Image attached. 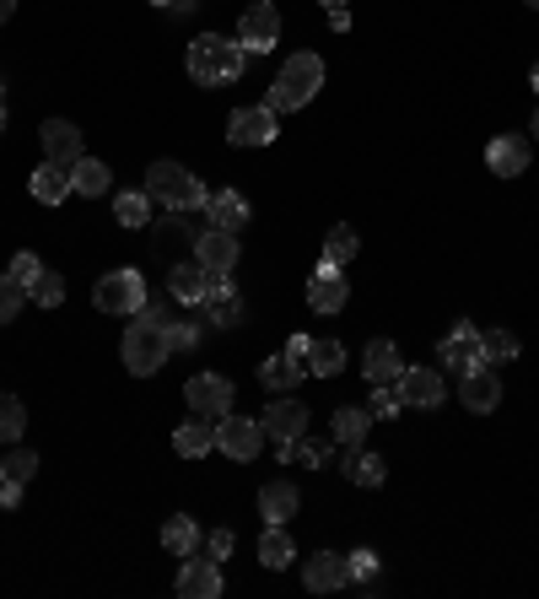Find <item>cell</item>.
I'll return each instance as SVG.
<instances>
[{
    "label": "cell",
    "instance_id": "cell-40",
    "mask_svg": "<svg viewBox=\"0 0 539 599\" xmlns=\"http://www.w3.org/2000/svg\"><path fill=\"white\" fill-rule=\"evenodd\" d=\"M22 302H27V287L5 271V276H0V324H11V319L22 313Z\"/></svg>",
    "mask_w": 539,
    "mask_h": 599
},
{
    "label": "cell",
    "instance_id": "cell-14",
    "mask_svg": "<svg viewBox=\"0 0 539 599\" xmlns=\"http://www.w3.org/2000/svg\"><path fill=\"white\" fill-rule=\"evenodd\" d=\"M437 351H442V362H448L453 373H469V367H480V362H486V357H480V329H475L469 319H459V324H453V335H448Z\"/></svg>",
    "mask_w": 539,
    "mask_h": 599
},
{
    "label": "cell",
    "instance_id": "cell-29",
    "mask_svg": "<svg viewBox=\"0 0 539 599\" xmlns=\"http://www.w3.org/2000/svg\"><path fill=\"white\" fill-rule=\"evenodd\" d=\"M200 540H205V535H200V524H195V519H184V513L162 524V546H167L178 562H184V557H195V551H200Z\"/></svg>",
    "mask_w": 539,
    "mask_h": 599
},
{
    "label": "cell",
    "instance_id": "cell-22",
    "mask_svg": "<svg viewBox=\"0 0 539 599\" xmlns=\"http://www.w3.org/2000/svg\"><path fill=\"white\" fill-rule=\"evenodd\" d=\"M27 189H33V200H38V205H60L65 195H76V189H71V167H65V162H43V167L33 173V184H27Z\"/></svg>",
    "mask_w": 539,
    "mask_h": 599
},
{
    "label": "cell",
    "instance_id": "cell-9",
    "mask_svg": "<svg viewBox=\"0 0 539 599\" xmlns=\"http://www.w3.org/2000/svg\"><path fill=\"white\" fill-rule=\"evenodd\" d=\"M195 260L205 265V276H233V265H238V233H222V227L200 233L195 238Z\"/></svg>",
    "mask_w": 539,
    "mask_h": 599
},
{
    "label": "cell",
    "instance_id": "cell-53",
    "mask_svg": "<svg viewBox=\"0 0 539 599\" xmlns=\"http://www.w3.org/2000/svg\"><path fill=\"white\" fill-rule=\"evenodd\" d=\"M0 130H5V103H0Z\"/></svg>",
    "mask_w": 539,
    "mask_h": 599
},
{
    "label": "cell",
    "instance_id": "cell-51",
    "mask_svg": "<svg viewBox=\"0 0 539 599\" xmlns=\"http://www.w3.org/2000/svg\"><path fill=\"white\" fill-rule=\"evenodd\" d=\"M195 5H200V0H173V11H195Z\"/></svg>",
    "mask_w": 539,
    "mask_h": 599
},
{
    "label": "cell",
    "instance_id": "cell-52",
    "mask_svg": "<svg viewBox=\"0 0 539 599\" xmlns=\"http://www.w3.org/2000/svg\"><path fill=\"white\" fill-rule=\"evenodd\" d=\"M318 5H329V11H335V5H346V0H318Z\"/></svg>",
    "mask_w": 539,
    "mask_h": 599
},
{
    "label": "cell",
    "instance_id": "cell-55",
    "mask_svg": "<svg viewBox=\"0 0 539 599\" xmlns=\"http://www.w3.org/2000/svg\"><path fill=\"white\" fill-rule=\"evenodd\" d=\"M535 141H539V114H535Z\"/></svg>",
    "mask_w": 539,
    "mask_h": 599
},
{
    "label": "cell",
    "instance_id": "cell-12",
    "mask_svg": "<svg viewBox=\"0 0 539 599\" xmlns=\"http://www.w3.org/2000/svg\"><path fill=\"white\" fill-rule=\"evenodd\" d=\"M260 422H265V438L275 449H280V444H297V438L308 433V405H302V400H275Z\"/></svg>",
    "mask_w": 539,
    "mask_h": 599
},
{
    "label": "cell",
    "instance_id": "cell-26",
    "mask_svg": "<svg viewBox=\"0 0 539 599\" xmlns=\"http://www.w3.org/2000/svg\"><path fill=\"white\" fill-rule=\"evenodd\" d=\"M109 184H114L109 162H98V157H76V162H71V189H76V195L98 200V195H109Z\"/></svg>",
    "mask_w": 539,
    "mask_h": 599
},
{
    "label": "cell",
    "instance_id": "cell-1",
    "mask_svg": "<svg viewBox=\"0 0 539 599\" xmlns=\"http://www.w3.org/2000/svg\"><path fill=\"white\" fill-rule=\"evenodd\" d=\"M167 324H173V313H167L162 302H146L140 313H130V329H125V340H120V357H125V367H130L135 378H151V373L173 357Z\"/></svg>",
    "mask_w": 539,
    "mask_h": 599
},
{
    "label": "cell",
    "instance_id": "cell-10",
    "mask_svg": "<svg viewBox=\"0 0 539 599\" xmlns=\"http://www.w3.org/2000/svg\"><path fill=\"white\" fill-rule=\"evenodd\" d=\"M302 584H308L313 595H335V589L351 584V562L335 557V551H313V557L302 562Z\"/></svg>",
    "mask_w": 539,
    "mask_h": 599
},
{
    "label": "cell",
    "instance_id": "cell-50",
    "mask_svg": "<svg viewBox=\"0 0 539 599\" xmlns=\"http://www.w3.org/2000/svg\"><path fill=\"white\" fill-rule=\"evenodd\" d=\"M11 11H16V0H0V22H11Z\"/></svg>",
    "mask_w": 539,
    "mask_h": 599
},
{
    "label": "cell",
    "instance_id": "cell-32",
    "mask_svg": "<svg viewBox=\"0 0 539 599\" xmlns=\"http://www.w3.org/2000/svg\"><path fill=\"white\" fill-rule=\"evenodd\" d=\"M260 562H265L270 573H280V567H291V562H297V546H291V535H286L280 524H265V540H260Z\"/></svg>",
    "mask_w": 539,
    "mask_h": 599
},
{
    "label": "cell",
    "instance_id": "cell-4",
    "mask_svg": "<svg viewBox=\"0 0 539 599\" xmlns=\"http://www.w3.org/2000/svg\"><path fill=\"white\" fill-rule=\"evenodd\" d=\"M318 87H324V60H318L313 49H302V54H291V60L280 65V76H275V87H270V109H275V114L308 109V103L318 98Z\"/></svg>",
    "mask_w": 539,
    "mask_h": 599
},
{
    "label": "cell",
    "instance_id": "cell-49",
    "mask_svg": "<svg viewBox=\"0 0 539 599\" xmlns=\"http://www.w3.org/2000/svg\"><path fill=\"white\" fill-rule=\"evenodd\" d=\"M329 22H335V33H346V27H351V11H346V5H335V11H329Z\"/></svg>",
    "mask_w": 539,
    "mask_h": 599
},
{
    "label": "cell",
    "instance_id": "cell-34",
    "mask_svg": "<svg viewBox=\"0 0 539 599\" xmlns=\"http://www.w3.org/2000/svg\"><path fill=\"white\" fill-rule=\"evenodd\" d=\"M340 367H346V346H340V340H313V346H308V373L335 378Z\"/></svg>",
    "mask_w": 539,
    "mask_h": 599
},
{
    "label": "cell",
    "instance_id": "cell-41",
    "mask_svg": "<svg viewBox=\"0 0 539 599\" xmlns=\"http://www.w3.org/2000/svg\"><path fill=\"white\" fill-rule=\"evenodd\" d=\"M27 298L43 302V308H60V302H65V282H60L54 271H38V282L27 287Z\"/></svg>",
    "mask_w": 539,
    "mask_h": 599
},
{
    "label": "cell",
    "instance_id": "cell-17",
    "mask_svg": "<svg viewBox=\"0 0 539 599\" xmlns=\"http://www.w3.org/2000/svg\"><path fill=\"white\" fill-rule=\"evenodd\" d=\"M400 395H404V405H415V411H437V405H442V373H431V367H404Z\"/></svg>",
    "mask_w": 539,
    "mask_h": 599
},
{
    "label": "cell",
    "instance_id": "cell-3",
    "mask_svg": "<svg viewBox=\"0 0 539 599\" xmlns=\"http://www.w3.org/2000/svg\"><path fill=\"white\" fill-rule=\"evenodd\" d=\"M146 195L151 200H162L167 211H205V200H211V189L184 167V162H173V157H162V162H151L146 167Z\"/></svg>",
    "mask_w": 539,
    "mask_h": 599
},
{
    "label": "cell",
    "instance_id": "cell-7",
    "mask_svg": "<svg viewBox=\"0 0 539 599\" xmlns=\"http://www.w3.org/2000/svg\"><path fill=\"white\" fill-rule=\"evenodd\" d=\"M184 395H189V405H195V416H227L233 411V384L222 378V373H195L189 384H184Z\"/></svg>",
    "mask_w": 539,
    "mask_h": 599
},
{
    "label": "cell",
    "instance_id": "cell-38",
    "mask_svg": "<svg viewBox=\"0 0 539 599\" xmlns=\"http://www.w3.org/2000/svg\"><path fill=\"white\" fill-rule=\"evenodd\" d=\"M114 216H120V227H146L151 222V195H120Z\"/></svg>",
    "mask_w": 539,
    "mask_h": 599
},
{
    "label": "cell",
    "instance_id": "cell-30",
    "mask_svg": "<svg viewBox=\"0 0 539 599\" xmlns=\"http://www.w3.org/2000/svg\"><path fill=\"white\" fill-rule=\"evenodd\" d=\"M302 373H308V362H297L291 351H280V357H270L265 367H260V384H265V389H297Z\"/></svg>",
    "mask_w": 539,
    "mask_h": 599
},
{
    "label": "cell",
    "instance_id": "cell-5",
    "mask_svg": "<svg viewBox=\"0 0 539 599\" xmlns=\"http://www.w3.org/2000/svg\"><path fill=\"white\" fill-rule=\"evenodd\" d=\"M216 449L227 453V459H238V464H249V459H260L265 449V422H254V416H222L216 422Z\"/></svg>",
    "mask_w": 539,
    "mask_h": 599
},
{
    "label": "cell",
    "instance_id": "cell-6",
    "mask_svg": "<svg viewBox=\"0 0 539 599\" xmlns=\"http://www.w3.org/2000/svg\"><path fill=\"white\" fill-rule=\"evenodd\" d=\"M92 302H98V313H140V308H146L140 271H109V276L92 287Z\"/></svg>",
    "mask_w": 539,
    "mask_h": 599
},
{
    "label": "cell",
    "instance_id": "cell-27",
    "mask_svg": "<svg viewBox=\"0 0 539 599\" xmlns=\"http://www.w3.org/2000/svg\"><path fill=\"white\" fill-rule=\"evenodd\" d=\"M173 449L184 453V459H205V453L216 449V427H211V416H189V422L173 433Z\"/></svg>",
    "mask_w": 539,
    "mask_h": 599
},
{
    "label": "cell",
    "instance_id": "cell-46",
    "mask_svg": "<svg viewBox=\"0 0 539 599\" xmlns=\"http://www.w3.org/2000/svg\"><path fill=\"white\" fill-rule=\"evenodd\" d=\"M205 546H211L216 562H227V557L238 551V535H233V529H216V535H205Z\"/></svg>",
    "mask_w": 539,
    "mask_h": 599
},
{
    "label": "cell",
    "instance_id": "cell-21",
    "mask_svg": "<svg viewBox=\"0 0 539 599\" xmlns=\"http://www.w3.org/2000/svg\"><path fill=\"white\" fill-rule=\"evenodd\" d=\"M38 141H43V157H49V162H65V167H71V162L82 157V130H76L71 120H49V125L38 130Z\"/></svg>",
    "mask_w": 539,
    "mask_h": 599
},
{
    "label": "cell",
    "instance_id": "cell-20",
    "mask_svg": "<svg viewBox=\"0 0 539 599\" xmlns=\"http://www.w3.org/2000/svg\"><path fill=\"white\" fill-rule=\"evenodd\" d=\"M362 373H367V384L378 389V384H400L404 362H400V346L394 340H373L367 346V357H362Z\"/></svg>",
    "mask_w": 539,
    "mask_h": 599
},
{
    "label": "cell",
    "instance_id": "cell-33",
    "mask_svg": "<svg viewBox=\"0 0 539 599\" xmlns=\"http://www.w3.org/2000/svg\"><path fill=\"white\" fill-rule=\"evenodd\" d=\"M356 249H362V238H356V227H329V238H324V265H351L356 260Z\"/></svg>",
    "mask_w": 539,
    "mask_h": 599
},
{
    "label": "cell",
    "instance_id": "cell-25",
    "mask_svg": "<svg viewBox=\"0 0 539 599\" xmlns=\"http://www.w3.org/2000/svg\"><path fill=\"white\" fill-rule=\"evenodd\" d=\"M205 313H211V324H222V329H233V324L243 319V298L233 292V282H227V276H211V292H205Z\"/></svg>",
    "mask_w": 539,
    "mask_h": 599
},
{
    "label": "cell",
    "instance_id": "cell-16",
    "mask_svg": "<svg viewBox=\"0 0 539 599\" xmlns=\"http://www.w3.org/2000/svg\"><path fill=\"white\" fill-rule=\"evenodd\" d=\"M346 298H351L346 271H340V265H318V271H313V282H308V308H318V313H340Z\"/></svg>",
    "mask_w": 539,
    "mask_h": 599
},
{
    "label": "cell",
    "instance_id": "cell-47",
    "mask_svg": "<svg viewBox=\"0 0 539 599\" xmlns=\"http://www.w3.org/2000/svg\"><path fill=\"white\" fill-rule=\"evenodd\" d=\"M22 502V481H0V508H16Z\"/></svg>",
    "mask_w": 539,
    "mask_h": 599
},
{
    "label": "cell",
    "instance_id": "cell-19",
    "mask_svg": "<svg viewBox=\"0 0 539 599\" xmlns=\"http://www.w3.org/2000/svg\"><path fill=\"white\" fill-rule=\"evenodd\" d=\"M205 292H211V276H205V265L195 260H184V265H173L167 271V298L184 302V308H195V302H205Z\"/></svg>",
    "mask_w": 539,
    "mask_h": 599
},
{
    "label": "cell",
    "instance_id": "cell-11",
    "mask_svg": "<svg viewBox=\"0 0 539 599\" xmlns=\"http://www.w3.org/2000/svg\"><path fill=\"white\" fill-rule=\"evenodd\" d=\"M275 38H280V11L260 0V5H249L243 11V22H238V43L254 54V49H275Z\"/></svg>",
    "mask_w": 539,
    "mask_h": 599
},
{
    "label": "cell",
    "instance_id": "cell-18",
    "mask_svg": "<svg viewBox=\"0 0 539 599\" xmlns=\"http://www.w3.org/2000/svg\"><path fill=\"white\" fill-rule=\"evenodd\" d=\"M486 167H491L497 178L529 173V141H524V136H497V141L486 147Z\"/></svg>",
    "mask_w": 539,
    "mask_h": 599
},
{
    "label": "cell",
    "instance_id": "cell-28",
    "mask_svg": "<svg viewBox=\"0 0 539 599\" xmlns=\"http://www.w3.org/2000/svg\"><path fill=\"white\" fill-rule=\"evenodd\" d=\"M297 502H302V491H297L291 481H270L265 491H260V513H265V524H286V519L297 513Z\"/></svg>",
    "mask_w": 539,
    "mask_h": 599
},
{
    "label": "cell",
    "instance_id": "cell-42",
    "mask_svg": "<svg viewBox=\"0 0 539 599\" xmlns=\"http://www.w3.org/2000/svg\"><path fill=\"white\" fill-rule=\"evenodd\" d=\"M400 405H404V395H400V384H378L373 389V416H400Z\"/></svg>",
    "mask_w": 539,
    "mask_h": 599
},
{
    "label": "cell",
    "instance_id": "cell-36",
    "mask_svg": "<svg viewBox=\"0 0 539 599\" xmlns=\"http://www.w3.org/2000/svg\"><path fill=\"white\" fill-rule=\"evenodd\" d=\"M33 470H38V453L22 449V444H5V459H0V475H5V481H22V486H27Z\"/></svg>",
    "mask_w": 539,
    "mask_h": 599
},
{
    "label": "cell",
    "instance_id": "cell-54",
    "mask_svg": "<svg viewBox=\"0 0 539 599\" xmlns=\"http://www.w3.org/2000/svg\"><path fill=\"white\" fill-rule=\"evenodd\" d=\"M535 92H539V65H535Z\"/></svg>",
    "mask_w": 539,
    "mask_h": 599
},
{
    "label": "cell",
    "instance_id": "cell-15",
    "mask_svg": "<svg viewBox=\"0 0 539 599\" xmlns=\"http://www.w3.org/2000/svg\"><path fill=\"white\" fill-rule=\"evenodd\" d=\"M459 400H464L469 411H480V416L502 405V378L491 373V362H480V367H469V373H464V384H459Z\"/></svg>",
    "mask_w": 539,
    "mask_h": 599
},
{
    "label": "cell",
    "instance_id": "cell-48",
    "mask_svg": "<svg viewBox=\"0 0 539 599\" xmlns=\"http://www.w3.org/2000/svg\"><path fill=\"white\" fill-rule=\"evenodd\" d=\"M308 346H313V340H308V335H291V340H286V351H291V357H297V362H308Z\"/></svg>",
    "mask_w": 539,
    "mask_h": 599
},
{
    "label": "cell",
    "instance_id": "cell-24",
    "mask_svg": "<svg viewBox=\"0 0 539 599\" xmlns=\"http://www.w3.org/2000/svg\"><path fill=\"white\" fill-rule=\"evenodd\" d=\"M329 427H335V444H340V449H362L367 433H373V411H362V405H340V411L329 416Z\"/></svg>",
    "mask_w": 539,
    "mask_h": 599
},
{
    "label": "cell",
    "instance_id": "cell-35",
    "mask_svg": "<svg viewBox=\"0 0 539 599\" xmlns=\"http://www.w3.org/2000/svg\"><path fill=\"white\" fill-rule=\"evenodd\" d=\"M480 357L486 362H513L518 357V335L513 329H486L480 335Z\"/></svg>",
    "mask_w": 539,
    "mask_h": 599
},
{
    "label": "cell",
    "instance_id": "cell-8",
    "mask_svg": "<svg viewBox=\"0 0 539 599\" xmlns=\"http://www.w3.org/2000/svg\"><path fill=\"white\" fill-rule=\"evenodd\" d=\"M275 109L270 103H254V109H238L233 114V125H227V141L233 147H270L275 141Z\"/></svg>",
    "mask_w": 539,
    "mask_h": 599
},
{
    "label": "cell",
    "instance_id": "cell-37",
    "mask_svg": "<svg viewBox=\"0 0 539 599\" xmlns=\"http://www.w3.org/2000/svg\"><path fill=\"white\" fill-rule=\"evenodd\" d=\"M22 433H27V411H22V400L0 395V444H22Z\"/></svg>",
    "mask_w": 539,
    "mask_h": 599
},
{
    "label": "cell",
    "instance_id": "cell-44",
    "mask_svg": "<svg viewBox=\"0 0 539 599\" xmlns=\"http://www.w3.org/2000/svg\"><path fill=\"white\" fill-rule=\"evenodd\" d=\"M38 271H43V265H38V254H27V249H22V254H11V276H16L22 287H33V282H38Z\"/></svg>",
    "mask_w": 539,
    "mask_h": 599
},
{
    "label": "cell",
    "instance_id": "cell-45",
    "mask_svg": "<svg viewBox=\"0 0 539 599\" xmlns=\"http://www.w3.org/2000/svg\"><path fill=\"white\" fill-rule=\"evenodd\" d=\"M346 562H351V578L378 584V551H356V557H346Z\"/></svg>",
    "mask_w": 539,
    "mask_h": 599
},
{
    "label": "cell",
    "instance_id": "cell-23",
    "mask_svg": "<svg viewBox=\"0 0 539 599\" xmlns=\"http://www.w3.org/2000/svg\"><path fill=\"white\" fill-rule=\"evenodd\" d=\"M205 216H211V227H222V233H238V227L249 222V200H243L238 189H216V195L205 200Z\"/></svg>",
    "mask_w": 539,
    "mask_h": 599
},
{
    "label": "cell",
    "instance_id": "cell-56",
    "mask_svg": "<svg viewBox=\"0 0 539 599\" xmlns=\"http://www.w3.org/2000/svg\"><path fill=\"white\" fill-rule=\"evenodd\" d=\"M529 5H539V0H529Z\"/></svg>",
    "mask_w": 539,
    "mask_h": 599
},
{
    "label": "cell",
    "instance_id": "cell-13",
    "mask_svg": "<svg viewBox=\"0 0 539 599\" xmlns=\"http://www.w3.org/2000/svg\"><path fill=\"white\" fill-rule=\"evenodd\" d=\"M178 595L184 599L222 595V567H216V557H184V567H178Z\"/></svg>",
    "mask_w": 539,
    "mask_h": 599
},
{
    "label": "cell",
    "instance_id": "cell-43",
    "mask_svg": "<svg viewBox=\"0 0 539 599\" xmlns=\"http://www.w3.org/2000/svg\"><path fill=\"white\" fill-rule=\"evenodd\" d=\"M167 346H173V351H195V346H200V329H195L189 319H173V324H167Z\"/></svg>",
    "mask_w": 539,
    "mask_h": 599
},
{
    "label": "cell",
    "instance_id": "cell-2",
    "mask_svg": "<svg viewBox=\"0 0 539 599\" xmlns=\"http://www.w3.org/2000/svg\"><path fill=\"white\" fill-rule=\"evenodd\" d=\"M243 60H249V49L233 38H222V33H200L195 43H189V76L200 82V87H227V82H238L243 76Z\"/></svg>",
    "mask_w": 539,
    "mask_h": 599
},
{
    "label": "cell",
    "instance_id": "cell-31",
    "mask_svg": "<svg viewBox=\"0 0 539 599\" xmlns=\"http://www.w3.org/2000/svg\"><path fill=\"white\" fill-rule=\"evenodd\" d=\"M346 475H351L356 486H367V491H378V486H384V475H389V464H384L378 453L346 449Z\"/></svg>",
    "mask_w": 539,
    "mask_h": 599
},
{
    "label": "cell",
    "instance_id": "cell-39",
    "mask_svg": "<svg viewBox=\"0 0 539 599\" xmlns=\"http://www.w3.org/2000/svg\"><path fill=\"white\" fill-rule=\"evenodd\" d=\"M280 459L286 464H324L329 459V444H308V438H297V444H280Z\"/></svg>",
    "mask_w": 539,
    "mask_h": 599
}]
</instances>
